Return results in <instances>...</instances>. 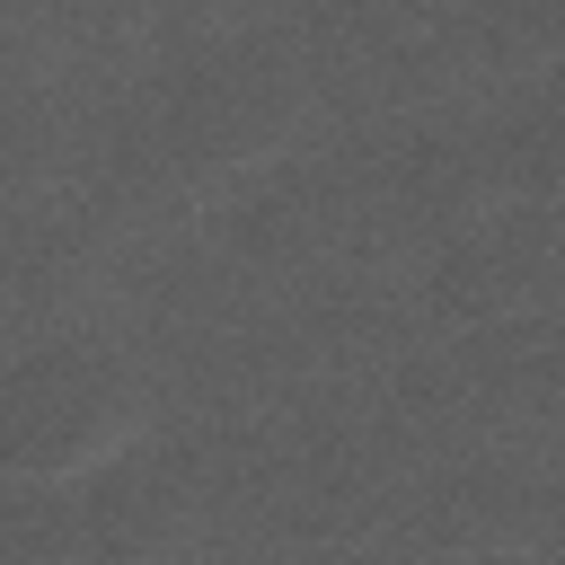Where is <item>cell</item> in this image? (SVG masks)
I'll list each match as a JSON object with an SVG mask.
<instances>
[{"label":"cell","mask_w":565,"mask_h":565,"mask_svg":"<svg viewBox=\"0 0 565 565\" xmlns=\"http://www.w3.org/2000/svg\"><path fill=\"white\" fill-rule=\"evenodd\" d=\"M327 230V177L309 168V159H274V168H256V177H238L230 185V212H221V238L238 247V256H300L309 238Z\"/></svg>","instance_id":"7"},{"label":"cell","mask_w":565,"mask_h":565,"mask_svg":"<svg viewBox=\"0 0 565 565\" xmlns=\"http://www.w3.org/2000/svg\"><path fill=\"white\" fill-rule=\"evenodd\" d=\"M459 44H468L477 71L530 88V79L565 71V0H468Z\"/></svg>","instance_id":"8"},{"label":"cell","mask_w":565,"mask_h":565,"mask_svg":"<svg viewBox=\"0 0 565 565\" xmlns=\"http://www.w3.org/2000/svg\"><path fill=\"white\" fill-rule=\"evenodd\" d=\"M547 521V486L521 459H459L433 486H415V539L441 547H521Z\"/></svg>","instance_id":"5"},{"label":"cell","mask_w":565,"mask_h":565,"mask_svg":"<svg viewBox=\"0 0 565 565\" xmlns=\"http://www.w3.org/2000/svg\"><path fill=\"white\" fill-rule=\"evenodd\" d=\"M88 26H141V18H159L168 0H71Z\"/></svg>","instance_id":"11"},{"label":"cell","mask_w":565,"mask_h":565,"mask_svg":"<svg viewBox=\"0 0 565 565\" xmlns=\"http://www.w3.org/2000/svg\"><path fill=\"white\" fill-rule=\"evenodd\" d=\"M291 115H300V71L282 44L265 35H212L194 53H177L150 97H141V141L159 168L177 177H212V185H238L256 168L282 159L291 141Z\"/></svg>","instance_id":"2"},{"label":"cell","mask_w":565,"mask_h":565,"mask_svg":"<svg viewBox=\"0 0 565 565\" xmlns=\"http://www.w3.org/2000/svg\"><path fill=\"white\" fill-rule=\"evenodd\" d=\"M71 556H88L79 486L9 477V494H0V565H71Z\"/></svg>","instance_id":"9"},{"label":"cell","mask_w":565,"mask_h":565,"mask_svg":"<svg viewBox=\"0 0 565 565\" xmlns=\"http://www.w3.org/2000/svg\"><path fill=\"white\" fill-rule=\"evenodd\" d=\"M539 256H547V230L512 203V212H486L468 230H450L433 247V274H424V300L433 318H459V327H486V318H512L539 282Z\"/></svg>","instance_id":"4"},{"label":"cell","mask_w":565,"mask_h":565,"mask_svg":"<svg viewBox=\"0 0 565 565\" xmlns=\"http://www.w3.org/2000/svg\"><path fill=\"white\" fill-rule=\"evenodd\" d=\"M141 441V362L115 335L53 327L26 335L0 371V468L79 486Z\"/></svg>","instance_id":"1"},{"label":"cell","mask_w":565,"mask_h":565,"mask_svg":"<svg viewBox=\"0 0 565 565\" xmlns=\"http://www.w3.org/2000/svg\"><path fill=\"white\" fill-rule=\"evenodd\" d=\"M477 150H486L494 203H521V212L556 203V194H565V71L530 79V88L512 97V115L477 132Z\"/></svg>","instance_id":"6"},{"label":"cell","mask_w":565,"mask_h":565,"mask_svg":"<svg viewBox=\"0 0 565 565\" xmlns=\"http://www.w3.org/2000/svg\"><path fill=\"white\" fill-rule=\"evenodd\" d=\"M79 521H88V565H141L177 547L194 521V459L177 441H132L97 477H79Z\"/></svg>","instance_id":"3"},{"label":"cell","mask_w":565,"mask_h":565,"mask_svg":"<svg viewBox=\"0 0 565 565\" xmlns=\"http://www.w3.org/2000/svg\"><path fill=\"white\" fill-rule=\"evenodd\" d=\"M486 388L530 406V415H565V318L556 327H512L503 335V371L486 362Z\"/></svg>","instance_id":"10"}]
</instances>
